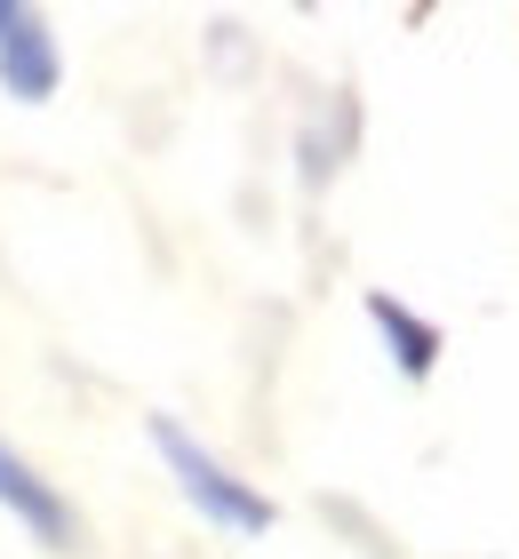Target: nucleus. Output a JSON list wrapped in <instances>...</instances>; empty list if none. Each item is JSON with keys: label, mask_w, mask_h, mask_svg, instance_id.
<instances>
[{"label": "nucleus", "mask_w": 519, "mask_h": 559, "mask_svg": "<svg viewBox=\"0 0 519 559\" xmlns=\"http://www.w3.org/2000/svg\"><path fill=\"white\" fill-rule=\"evenodd\" d=\"M0 503H9V512L24 520V527H33V536L40 544H72V512H64V496L57 488H48V479L33 472V464H24V455L9 448V440H0Z\"/></svg>", "instance_id": "3"}, {"label": "nucleus", "mask_w": 519, "mask_h": 559, "mask_svg": "<svg viewBox=\"0 0 519 559\" xmlns=\"http://www.w3.org/2000/svg\"><path fill=\"white\" fill-rule=\"evenodd\" d=\"M368 312H376L384 336H392V360H400L408 376H432V360H439V336H432V328L415 320V312H400L392 296H368Z\"/></svg>", "instance_id": "4"}, {"label": "nucleus", "mask_w": 519, "mask_h": 559, "mask_svg": "<svg viewBox=\"0 0 519 559\" xmlns=\"http://www.w3.org/2000/svg\"><path fill=\"white\" fill-rule=\"evenodd\" d=\"M152 448L168 455V472L185 479V496H192V503H200V512L216 520V527H240V536H264V527H272V503L256 496V488H240V479H232V472H224L216 455H208V448L192 440L185 424L152 416Z\"/></svg>", "instance_id": "1"}, {"label": "nucleus", "mask_w": 519, "mask_h": 559, "mask_svg": "<svg viewBox=\"0 0 519 559\" xmlns=\"http://www.w3.org/2000/svg\"><path fill=\"white\" fill-rule=\"evenodd\" d=\"M0 81H9V96H24V105H40V96L57 88V48H48L40 16L0 9Z\"/></svg>", "instance_id": "2"}]
</instances>
